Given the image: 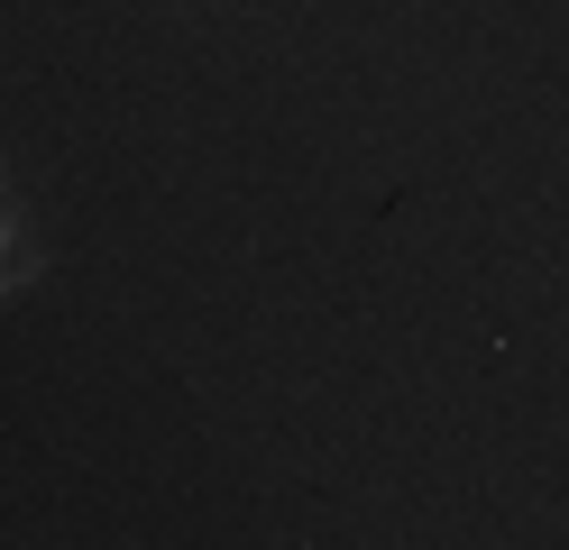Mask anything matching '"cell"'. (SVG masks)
Wrapping results in <instances>:
<instances>
[{
  "label": "cell",
  "mask_w": 569,
  "mask_h": 550,
  "mask_svg": "<svg viewBox=\"0 0 569 550\" xmlns=\"http://www.w3.org/2000/svg\"><path fill=\"white\" fill-rule=\"evenodd\" d=\"M38 276H47V248L28 239V220H19L10 202H0V303H10V293H28Z\"/></svg>",
  "instance_id": "1"
},
{
  "label": "cell",
  "mask_w": 569,
  "mask_h": 550,
  "mask_svg": "<svg viewBox=\"0 0 569 550\" xmlns=\"http://www.w3.org/2000/svg\"><path fill=\"white\" fill-rule=\"evenodd\" d=\"M0 193H10V174H0Z\"/></svg>",
  "instance_id": "2"
}]
</instances>
